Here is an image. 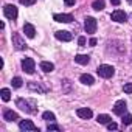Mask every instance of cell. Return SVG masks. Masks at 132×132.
I'll use <instances>...</instances> for the list:
<instances>
[{"label": "cell", "mask_w": 132, "mask_h": 132, "mask_svg": "<svg viewBox=\"0 0 132 132\" xmlns=\"http://www.w3.org/2000/svg\"><path fill=\"white\" fill-rule=\"evenodd\" d=\"M53 19L56 22H61V23H70L73 20V16L72 14H54Z\"/></svg>", "instance_id": "8fae6325"}, {"label": "cell", "mask_w": 132, "mask_h": 132, "mask_svg": "<svg viewBox=\"0 0 132 132\" xmlns=\"http://www.w3.org/2000/svg\"><path fill=\"white\" fill-rule=\"evenodd\" d=\"M96 121H98L100 124H107V123H110V117L106 115V113H101V115H98Z\"/></svg>", "instance_id": "44dd1931"}, {"label": "cell", "mask_w": 132, "mask_h": 132, "mask_svg": "<svg viewBox=\"0 0 132 132\" xmlns=\"http://www.w3.org/2000/svg\"><path fill=\"white\" fill-rule=\"evenodd\" d=\"M126 109H127V104H126V101L124 100H120V101H117L115 103V106H113V113L115 115H124L126 113Z\"/></svg>", "instance_id": "52a82bcc"}, {"label": "cell", "mask_w": 132, "mask_h": 132, "mask_svg": "<svg viewBox=\"0 0 132 132\" xmlns=\"http://www.w3.org/2000/svg\"><path fill=\"white\" fill-rule=\"evenodd\" d=\"M23 33H25V36L30 37V39H33V37L36 36V30H34V27H33L31 23H25V25H23Z\"/></svg>", "instance_id": "9a60e30c"}, {"label": "cell", "mask_w": 132, "mask_h": 132, "mask_svg": "<svg viewBox=\"0 0 132 132\" xmlns=\"http://www.w3.org/2000/svg\"><path fill=\"white\" fill-rule=\"evenodd\" d=\"M90 45H92V47H93V45H96V39H95V37H92V39H90Z\"/></svg>", "instance_id": "d6a6232c"}, {"label": "cell", "mask_w": 132, "mask_h": 132, "mask_svg": "<svg viewBox=\"0 0 132 132\" xmlns=\"http://www.w3.org/2000/svg\"><path fill=\"white\" fill-rule=\"evenodd\" d=\"M61 87H62V92L69 93V92L72 90V82H70L69 79H64V81H62V84H61Z\"/></svg>", "instance_id": "7402d4cb"}, {"label": "cell", "mask_w": 132, "mask_h": 132, "mask_svg": "<svg viewBox=\"0 0 132 132\" xmlns=\"http://www.w3.org/2000/svg\"><path fill=\"white\" fill-rule=\"evenodd\" d=\"M19 127H20L22 130H39V129L34 126V123L30 121V120H23V121H20V123H19Z\"/></svg>", "instance_id": "4fadbf2b"}, {"label": "cell", "mask_w": 132, "mask_h": 132, "mask_svg": "<svg viewBox=\"0 0 132 132\" xmlns=\"http://www.w3.org/2000/svg\"><path fill=\"white\" fill-rule=\"evenodd\" d=\"M3 120H6V121H16V120H19V115H17L14 110L6 109V110L3 112Z\"/></svg>", "instance_id": "5bb4252c"}, {"label": "cell", "mask_w": 132, "mask_h": 132, "mask_svg": "<svg viewBox=\"0 0 132 132\" xmlns=\"http://www.w3.org/2000/svg\"><path fill=\"white\" fill-rule=\"evenodd\" d=\"M47 129H48V130H61V127H59L57 124H54V123H50V124L47 126Z\"/></svg>", "instance_id": "f1b7e54d"}, {"label": "cell", "mask_w": 132, "mask_h": 132, "mask_svg": "<svg viewBox=\"0 0 132 132\" xmlns=\"http://www.w3.org/2000/svg\"><path fill=\"white\" fill-rule=\"evenodd\" d=\"M54 37H56L57 40H62V42H70V40L73 39L72 33H69V31H56V33H54Z\"/></svg>", "instance_id": "30bf717a"}, {"label": "cell", "mask_w": 132, "mask_h": 132, "mask_svg": "<svg viewBox=\"0 0 132 132\" xmlns=\"http://www.w3.org/2000/svg\"><path fill=\"white\" fill-rule=\"evenodd\" d=\"M11 84H13V87H14V89H19V87H22V84H23V81H22V78H19V76H16V78H13V81H11Z\"/></svg>", "instance_id": "d4e9b609"}, {"label": "cell", "mask_w": 132, "mask_h": 132, "mask_svg": "<svg viewBox=\"0 0 132 132\" xmlns=\"http://www.w3.org/2000/svg\"><path fill=\"white\" fill-rule=\"evenodd\" d=\"M28 87L31 89V90H34V92H45L47 89L45 87H42L39 82H36V81H30L28 82Z\"/></svg>", "instance_id": "d6986e66"}, {"label": "cell", "mask_w": 132, "mask_h": 132, "mask_svg": "<svg viewBox=\"0 0 132 132\" xmlns=\"http://www.w3.org/2000/svg\"><path fill=\"white\" fill-rule=\"evenodd\" d=\"M89 61H90V56H87V54H76V56H75V62H78V64H81V65L89 64Z\"/></svg>", "instance_id": "e0dca14e"}, {"label": "cell", "mask_w": 132, "mask_h": 132, "mask_svg": "<svg viewBox=\"0 0 132 132\" xmlns=\"http://www.w3.org/2000/svg\"><path fill=\"white\" fill-rule=\"evenodd\" d=\"M76 113H78V117L82 118V120H89V118L93 117V112H92L90 109H87V107H81V109H78Z\"/></svg>", "instance_id": "7c38bea8"}, {"label": "cell", "mask_w": 132, "mask_h": 132, "mask_svg": "<svg viewBox=\"0 0 132 132\" xmlns=\"http://www.w3.org/2000/svg\"><path fill=\"white\" fill-rule=\"evenodd\" d=\"M75 2H76V0H64V3L67 5V6H73V5H75Z\"/></svg>", "instance_id": "1f68e13d"}, {"label": "cell", "mask_w": 132, "mask_h": 132, "mask_svg": "<svg viewBox=\"0 0 132 132\" xmlns=\"http://www.w3.org/2000/svg\"><path fill=\"white\" fill-rule=\"evenodd\" d=\"M78 44H79L81 47H84V45H86V37H84V36H81V37L78 39Z\"/></svg>", "instance_id": "4dcf8cb0"}, {"label": "cell", "mask_w": 132, "mask_h": 132, "mask_svg": "<svg viewBox=\"0 0 132 132\" xmlns=\"http://www.w3.org/2000/svg\"><path fill=\"white\" fill-rule=\"evenodd\" d=\"M96 73L101 76V78H112L113 75H115V69L112 67V65H107V64H103V65H100V67L96 69Z\"/></svg>", "instance_id": "7a4b0ae2"}, {"label": "cell", "mask_w": 132, "mask_h": 132, "mask_svg": "<svg viewBox=\"0 0 132 132\" xmlns=\"http://www.w3.org/2000/svg\"><path fill=\"white\" fill-rule=\"evenodd\" d=\"M121 123H123V124H126V126H129V124L132 123V115H130V113H126V115H123V118H121Z\"/></svg>", "instance_id": "484cf974"}, {"label": "cell", "mask_w": 132, "mask_h": 132, "mask_svg": "<svg viewBox=\"0 0 132 132\" xmlns=\"http://www.w3.org/2000/svg\"><path fill=\"white\" fill-rule=\"evenodd\" d=\"M117 127H118V126H117L115 123H112V121H110V123H107V129H109V130H115Z\"/></svg>", "instance_id": "f546056e"}, {"label": "cell", "mask_w": 132, "mask_h": 132, "mask_svg": "<svg viewBox=\"0 0 132 132\" xmlns=\"http://www.w3.org/2000/svg\"><path fill=\"white\" fill-rule=\"evenodd\" d=\"M34 67H36V64H34V61L31 57H25L22 61V69H23L25 73H28V75L34 73Z\"/></svg>", "instance_id": "5b68a950"}, {"label": "cell", "mask_w": 132, "mask_h": 132, "mask_svg": "<svg viewBox=\"0 0 132 132\" xmlns=\"http://www.w3.org/2000/svg\"><path fill=\"white\" fill-rule=\"evenodd\" d=\"M81 82L82 84H86V86H92L93 82H95V79H93V76L92 75H89V73H86V75H81Z\"/></svg>", "instance_id": "ac0fdd59"}, {"label": "cell", "mask_w": 132, "mask_h": 132, "mask_svg": "<svg viewBox=\"0 0 132 132\" xmlns=\"http://www.w3.org/2000/svg\"><path fill=\"white\" fill-rule=\"evenodd\" d=\"M129 3H130V5H132V0H129Z\"/></svg>", "instance_id": "e575fe53"}, {"label": "cell", "mask_w": 132, "mask_h": 132, "mask_svg": "<svg viewBox=\"0 0 132 132\" xmlns=\"http://www.w3.org/2000/svg\"><path fill=\"white\" fill-rule=\"evenodd\" d=\"M3 14H5L6 19L14 20V19L17 17V8H16L14 5H5V8H3Z\"/></svg>", "instance_id": "8992f818"}, {"label": "cell", "mask_w": 132, "mask_h": 132, "mask_svg": "<svg viewBox=\"0 0 132 132\" xmlns=\"http://www.w3.org/2000/svg\"><path fill=\"white\" fill-rule=\"evenodd\" d=\"M16 104H17V107H20L23 112H27V113H34L36 112V103L34 101H27V100H22V98H19L17 101H16Z\"/></svg>", "instance_id": "6da1fadb"}, {"label": "cell", "mask_w": 132, "mask_h": 132, "mask_svg": "<svg viewBox=\"0 0 132 132\" xmlns=\"http://www.w3.org/2000/svg\"><path fill=\"white\" fill-rule=\"evenodd\" d=\"M96 27H98V23H96V19L95 17H86L84 19V28H86V31L89 33V34H93L95 31H96Z\"/></svg>", "instance_id": "3957f363"}, {"label": "cell", "mask_w": 132, "mask_h": 132, "mask_svg": "<svg viewBox=\"0 0 132 132\" xmlns=\"http://www.w3.org/2000/svg\"><path fill=\"white\" fill-rule=\"evenodd\" d=\"M42 118H44L45 121H50V123H53V121L56 120V117H54L53 112H44V113H42Z\"/></svg>", "instance_id": "cb8c5ba5"}, {"label": "cell", "mask_w": 132, "mask_h": 132, "mask_svg": "<svg viewBox=\"0 0 132 132\" xmlns=\"http://www.w3.org/2000/svg\"><path fill=\"white\" fill-rule=\"evenodd\" d=\"M123 90H124V93H132V82H127V84H124Z\"/></svg>", "instance_id": "4316f807"}, {"label": "cell", "mask_w": 132, "mask_h": 132, "mask_svg": "<svg viewBox=\"0 0 132 132\" xmlns=\"http://www.w3.org/2000/svg\"><path fill=\"white\" fill-rule=\"evenodd\" d=\"M104 0H95V2L92 3V8L95 10V11H103L104 10Z\"/></svg>", "instance_id": "ffe728a7"}, {"label": "cell", "mask_w": 132, "mask_h": 132, "mask_svg": "<svg viewBox=\"0 0 132 132\" xmlns=\"http://www.w3.org/2000/svg\"><path fill=\"white\" fill-rule=\"evenodd\" d=\"M40 70H44L45 73H50V72L54 70V65L51 62H48V61H42L40 62Z\"/></svg>", "instance_id": "2e32d148"}, {"label": "cell", "mask_w": 132, "mask_h": 132, "mask_svg": "<svg viewBox=\"0 0 132 132\" xmlns=\"http://www.w3.org/2000/svg\"><path fill=\"white\" fill-rule=\"evenodd\" d=\"M19 2H20L22 5H25V6H31V5L36 3V0H19Z\"/></svg>", "instance_id": "83f0119b"}, {"label": "cell", "mask_w": 132, "mask_h": 132, "mask_svg": "<svg viewBox=\"0 0 132 132\" xmlns=\"http://www.w3.org/2000/svg\"><path fill=\"white\" fill-rule=\"evenodd\" d=\"M112 5H120V0H110Z\"/></svg>", "instance_id": "836d02e7"}, {"label": "cell", "mask_w": 132, "mask_h": 132, "mask_svg": "<svg viewBox=\"0 0 132 132\" xmlns=\"http://www.w3.org/2000/svg\"><path fill=\"white\" fill-rule=\"evenodd\" d=\"M110 19H112V20H115V22H118V23H123V22H126L127 16H126V13H124V11H121V10H115V11L112 13Z\"/></svg>", "instance_id": "9c48e42d"}, {"label": "cell", "mask_w": 132, "mask_h": 132, "mask_svg": "<svg viewBox=\"0 0 132 132\" xmlns=\"http://www.w3.org/2000/svg\"><path fill=\"white\" fill-rule=\"evenodd\" d=\"M13 45L17 48V50H27V44H25V40L20 37V34H17V33H14L13 34Z\"/></svg>", "instance_id": "ba28073f"}, {"label": "cell", "mask_w": 132, "mask_h": 132, "mask_svg": "<svg viewBox=\"0 0 132 132\" xmlns=\"http://www.w3.org/2000/svg\"><path fill=\"white\" fill-rule=\"evenodd\" d=\"M109 50L112 53H118V54H124L126 53V47L120 42V40H112L109 42Z\"/></svg>", "instance_id": "277c9868"}, {"label": "cell", "mask_w": 132, "mask_h": 132, "mask_svg": "<svg viewBox=\"0 0 132 132\" xmlns=\"http://www.w3.org/2000/svg\"><path fill=\"white\" fill-rule=\"evenodd\" d=\"M0 95H2V100H3V101H10V100H11V92H10V89H2V90H0Z\"/></svg>", "instance_id": "603a6c76"}]
</instances>
